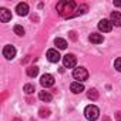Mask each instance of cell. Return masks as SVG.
<instances>
[{
    "label": "cell",
    "instance_id": "obj_1",
    "mask_svg": "<svg viewBox=\"0 0 121 121\" xmlns=\"http://www.w3.org/2000/svg\"><path fill=\"white\" fill-rule=\"evenodd\" d=\"M74 7H76V3L74 2H69V0H63V2H58L57 3V13L63 17H70L73 16L71 12H74Z\"/></svg>",
    "mask_w": 121,
    "mask_h": 121
},
{
    "label": "cell",
    "instance_id": "obj_2",
    "mask_svg": "<svg viewBox=\"0 0 121 121\" xmlns=\"http://www.w3.org/2000/svg\"><path fill=\"white\" fill-rule=\"evenodd\" d=\"M84 115H86V118H87L88 121H95V120L100 117V110H98L97 105L90 104V105H87V107L84 108Z\"/></svg>",
    "mask_w": 121,
    "mask_h": 121
},
{
    "label": "cell",
    "instance_id": "obj_3",
    "mask_svg": "<svg viewBox=\"0 0 121 121\" xmlns=\"http://www.w3.org/2000/svg\"><path fill=\"white\" fill-rule=\"evenodd\" d=\"M73 77H74L76 80H78L80 83H83L84 80L88 78V71H87L84 67H77V69H74V71H73Z\"/></svg>",
    "mask_w": 121,
    "mask_h": 121
},
{
    "label": "cell",
    "instance_id": "obj_4",
    "mask_svg": "<svg viewBox=\"0 0 121 121\" xmlns=\"http://www.w3.org/2000/svg\"><path fill=\"white\" fill-rule=\"evenodd\" d=\"M63 64H64L66 69H73V67H76V64H77L76 56H74V54H66V56L63 57Z\"/></svg>",
    "mask_w": 121,
    "mask_h": 121
},
{
    "label": "cell",
    "instance_id": "obj_5",
    "mask_svg": "<svg viewBox=\"0 0 121 121\" xmlns=\"http://www.w3.org/2000/svg\"><path fill=\"white\" fill-rule=\"evenodd\" d=\"M40 84H41L43 87H46V88L53 87V86H54V77H53L51 74H43L41 78H40Z\"/></svg>",
    "mask_w": 121,
    "mask_h": 121
},
{
    "label": "cell",
    "instance_id": "obj_6",
    "mask_svg": "<svg viewBox=\"0 0 121 121\" xmlns=\"http://www.w3.org/2000/svg\"><path fill=\"white\" fill-rule=\"evenodd\" d=\"M47 58H48V61L50 63H58L60 61V58H61V56H60V53L54 48H50L47 51Z\"/></svg>",
    "mask_w": 121,
    "mask_h": 121
},
{
    "label": "cell",
    "instance_id": "obj_7",
    "mask_svg": "<svg viewBox=\"0 0 121 121\" xmlns=\"http://www.w3.org/2000/svg\"><path fill=\"white\" fill-rule=\"evenodd\" d=\"M98 29H100L103 33H108V31L112 30V23H111L110 20H107V19H103V20H100V23H98Z\"/></svg>",
    "mask_w": 121,
    "mask_h": 121
},
{
    "label": "cell",
    "instance_id": "obj_8",
    "mask_svg": "<svg viewBox=\"0 0 121 121\" xmlns=\"http://www.w3.org/2000/svg\"><path fill=\"white\" fill-rule=\"evenodd\" d=\"M3 56H4L7 60H13L14 56H16V48H14L13 46H10V44L4 46V47H3Z\"/></svg>",
    "mask_w": 121,
    "mask_h": 121
},
{
    "label": "cell",
    "instance_id": "obj_9",
    "mask_svg": "<svg viewBox=\"0 0 121 121\" xmlns=\"http://www.w3.org/2000/svg\"><path fill=\"white\" fill-rule=\"evenodd\" d=\"M110 22L112 23V26L121 27V13L120 12H112L110 16Z\"/></svg>",
    "mask_w": 121,
    "mask_h": 121
},
{
    "label": "cell",
    "instance_id": "obj_10",
    "mask_svg": "<svg viewBox=\"0 0 121 121\" xmlns=\"http://www.w3.org/2000/svg\"><path fill=\"white\" fill-rule=\"evenodd\" d=\"M0 20H2L3 23L10 22L12 20V12L7 10V9H4V7H2V9H0Z\"/></svg>",
    "mask_w": 121,
    "mask_h": 121
},
{
    "label": "cell",
    "instance_id": "obj_11",
    "mask_svg": "<svg viewBox=\"0 0 121 121\" xmlns=\"http://www.w3.org/2000/svg\"><path fill=\"white\" fill-rule=\"evenodd\" d=\"M16 12L19 16H27L29 14V4L27 3H19L16 6Z\"/></svg>",
    "mask_w": 121,
    "mask_h": 121
},
{
    "label": "cell",
    "instance_id": "obj_12",
    "mask_svg": "<svg viewBox=\"0 0 121 121\" xmlns=\"http://www.w3.org/2000/svg\"><path fill=\"white\" fill-rule=\"evenodd\" d=\"M70 90H71V93H74V94H80V93L84 91V84L80 83V81H74V83H71Z\"/></svg>",
    "mask_w": 121,
    "mask_h": 121
},
{
    "label": "cell",
    "instance_id": "obj_13",
    "mask_svg": "<svg viewBox=\"0 0 121 121\" xmlns=\"http://www.w3.org/2000/svg\"><path fill=\"white\" fill-rule=\"evenodd\" d=\"M88 40H90L91 43H94V44H100V43H103V41H104V37H103V34L91 33V34H90V37H88Z\"/></svg>",
    "mask_w": 121,
    "mask_h": 121
},
{
    "label": "cell",
    "instance_id": "obj_14",
    "mask_svg": "<svg viewBox=\"0 0 121 121\" xmlns=\"http://www.w3.org/2000/svg\"><path fill=\"white\" fill-rule=\"evenodd\" d=\"M39 98H40L41 101H44V103H50V101L53 100V95H51L48 91H40V93H39Z\"/></svg>",
    "mask_w": 121,
    "mask_h": 121
},
{
    "label": "cell",
    "instance_id": "obj_15",
    "mask_svg": "<svg viewBox=\"0 0 121 121\" xmlns=\"http://www.w3.org/2000/svg\"><path fill=\"white\" fill-rule=\"evenodd\" d=\"M54 44H56V46H57V48H60V50L67 48V41H66L64 39H61V37H57V39L54 40Z\"/></svg>",
    "mask_w": 121,
    "mask_h": 121
},
{
    "label": "cell",
    "instance_id": "obj_16",
    "mask_svg": "<svg viewBox=\"0 0 121 121\" xmlns=\"http://www.w3.org/2000/svg\"><path fill=\"white\" fill-rule=\"evenodd\" d=\"M26 73H27L29 77H36V76L39 74V69H37L36 66H30V67H27Z\"/></svg>",
    "mask_w": 121,
    "mask_h": 121
},
{
    "label": "cell",
    "instance_id": "obj_17",
    "mask_svg": "<svg viewBox=\"0 0 121 121\" xmlns=\"http://www.w3.org/2000/svg\"><path fill=\"white\" fill-rule=\"evenodd\" d=\"M87 97H88V100L95 101V100L98 98V91H97L95 88H90V90H88V93H87Z\"/></svg>",
    "mask_w": 121,
    "mask_h": 121
},
{
    "label": "cell",
    "instance_id": "obj_18",
    "mask_svg": "<svg viewBox=\"0 0 121 121\" xmlns=\"http://www.w3.org/2000/svg\"><path fill=\"white\" fill-rule=\"evenodd\" d=\"M13 30H14V33H16L17 36H24V33H26V31H24V29H23L22 26H19V24H16Z\"/></svg>",
    "mask_w": 121,
    "mask_h": 121
},
{
    "label": "cell",
    "instance_id": "obj_19",
    "mask_svg": "<svg viewBox=\"0 0 121 121\" xmlns=\"http://www.w3.org/2000/svg\"><path fill=\"white\" fill-rule=\"evenodd\" d=\"M39 114H40L41 118H47V117L50 115V110H48V108H40Z\"/></svg>",
    "mask_w": 121,
    "mask_h": 121
},
{
    "label": "cell",
    "instance_id": "obj_20",
    "mask_svg": "<svg viewBox=\"0 0 121 121\" xmlns=\"http://www.w3.org/2000/svg\"><path fill=\"white\" fill-rule=\"evenodd\" d=\"M23 90H24L26 94H33V93H34V86H31V84H26Z\"/></svg>",
    "mask_w": 121,
    "mask_h": 121
},
{
    "label": "cell",
    "instance_id": "obj_21",
    "mask_svg": "<svg viewBox=\"0 0 121 121\" xmlns=\"http://www.w3.org/2000/svg\"><path fill=\"white\" fill-rule=\"evenodd\" d=\"M114 67H115V70H117V71H120V73H121V57H118L115 61H114Z\"/></svg>",
    "mask_w": 121,
    "mask_h": 121
},
{
    "label": "cell",
    "instance_id": "obj_22",
    "mask_svg": "<svg viewBox=\"0 0 121 121\" xmlns=\"http://www.w3.org/2000/svg\"><path fill=\"white\" fill-rule=\"evenodd\" d=\"M115 120H117V121H121V111L115 112Z\"/></svg>",
    "mask_w": 121,
    "mask_h": 121
},
{
    "label": "cell",
    "instance_id": "obj_23",
    "mask_svg": "<svg viewBox=\"0 0 121 121\" xmlns=\"http://www.w3.org/2000/svg\"><path fill=\"white\" fill-rule=\"evenodd\" d=\"M70 36H71L73 40H76V33H74V31H70Z\"/></svg>",
    "mask_w": 121,
    "mask_h": 121
},
{
    "label": "cell",
    "instance_id": "obj_24",
    "mask_svg": "<svg viewBox=\"0 0 121 121\" xmlns=\"http://www.w3.org/2000/svg\"><path fill=\"white\" fill-rule=\"evenodd\" d=\"M114 6H117V7H121V2H114Z\"/></svg>",
    "mask_w": 121,
    "mask_h": 121
},
{
    "label": "cell",
    "instance_id": "obj_25",
    "mask_svg": "<svg viewBox=\"0 0 121 121\" xmlns=\"http://www.w3.org/2000/svg\"><path fill=\"white\" fill-rule=\"evenodd\" d=\"M13 121H20V120H19V118H14V120H13Z\"/></svg>",
    "mask_w": 121,
    "mask_h": 121
}]
</instances>
